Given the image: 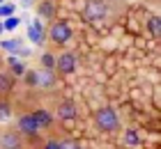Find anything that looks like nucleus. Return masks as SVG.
Returning <instances> with one entry per match:
<instances>
[{"label":"nucleus","mask_w":161,"mask_h":149,"mask_svg":"<svg viewBox=\"0 0 161 149\" xmlns=\"http://www.w3.org/2000/svg\"><path fill=\"white\" fill-rule=\"evenodd\" d=\"M127 12V0H85L80 16L94 25H113Z\"/></svg>","instance_id":"nucleus-1"},{"label":"nucleus","mask_w":161,"mask_h":149,"mask_svg":"<svg viewBox=\"0 0 161 149\" xmlns=\"http://www.w3.org/2000/svg\"><path fill=\"white\" fill-rule=\"evenodd\" d=\"M25 78V85L37 89L42 94H51L53 89L58 87V73L55 69H44V67H37V69H30L23 73Z\"/></svg>","instance_id":"nucleus-2"},{"label":"nucleus","mask_w":161,"mask_h":149,"mask_svg":"<svg viewBox=\"0 0 161 149\" xmlns=\"http://www.w3.org/2000/svg\"><path fill=\"white\" fill-rule=\"evenodd\" d=\"M92 122L101 133H118L122 129V119L113 106H101L99 110H94Z\"/></svg>","instance_id":"nucleus-3"},{"label":"nucleus","mask_w":161,"mask_h":149,"mask_svg":"<svg viewBox=\"0 0 161 149\" xmlns=\"http://www.w3.org/2000/svg\"><path fill=\"white\" fill-rule=\"evenodd\" d=\"M19 133L21 138H35L37 140L39 136H42V126H39V122H37V117L32 115V110H23V113H19V117H16V129H14Z\"/></svg>","instance_id":"nucleus-4"},{"label":"nucleus","mask_w":161,"mask_h":149,"mask_svg":"<svg viewBox=\"0 0 161 149\" xmlns=\"http://www.w3.org/2000/svg\"><path fill=\"white\" fill-rule=\"evenodd\" d=\"M58 99L53 101V108H51V113H53L55 119H60V122H74L76 115H78V108L74 99H69V96H62V94H55Z\"/></svg>","instance_id":"nucleus-5"},{"label":"nucleus","mask_w":161,"mask_h":149,"mask_svg":"<svg viewBox=\"0 0 161 149\" xmlns=\"http://www.w3.org/2000/svg\"><path fill=\"white\" fill-rule=\"evenodd\" d=\"M71 37H74V32H71V28L67 21H53L48 28V39L55 44V46H64L67 41H71Z\"/></svg>","instance_id":"nucleus-6"},{"label":"nucleus","mask_w":161,"mask_h":149,"mask_svg":"<svg viewBox=\"0 0 161 149\" xmlns=\"http://www.w3.org/2000/svg\"><path fill=\"white\" fill-rule=\"evenodd\" d=\"M78 67V55L74 51H62L60 55H55V73L60 76H71Z\"/></svg>","instance_id":"nucleus-7"},{"label":"nucleus","mask_w":161,"mask_h":149,"mask_svg":"<svg viewBox=\"0 0 161 149\" xmlns=\"http://www.w3.org/2000/svg\"><path fill=\"white\" fill-rule=\"evenodd\" d=\"M28 142L21 138L14 129H3L0 131V149H25Z\"/></svg>","instance_id":"nucleus-8"},{"label":"nucleus","mask_w":161,"mask_h":149,"mask_svg":"<svg viewBox=\"0 0 161 149\" xmlns=\"http://www.w3.org/2000/svg\"><path fill=\"white\" fill-rule=\"evenodd\" d=\"M30 110H32V115L37 117V122H39V126H42V131H53V129H55V122H58V119L53 117L51 108H46V106H42V103H37V106H32Z\"/></svg>","instance_id":"nucleus-9"},{"label":"nucleus","mask_w":161,"mask_h":149,"mask_svg":"<svg viewBox=\"0 0 161 149\" xmlns=\"http://www.w3.org/2000/svg\"><path fill=\"white\" fill-rule=\"evenodd\" d=\"M14 85H16V78L7 69H3L0 71V99H7V96L14 92Z\"/></svg>","instance_id":"nucleus-10"},{"label":"nucleus","mask_w":161,"mask_h":149,"mask_svg":"<svg viewBox=\"0 0 161 149\" xmlns=\"http://www.w3.org/2000/svg\"><path fill=\"white\" fill-rule=\"evenodd\" d=\"M7 71H9L14 78H21L28 69H25V64H23V60H19L16 55H9V57H7Z\"/></svg>","instance_id":"nucleus-11"},{"label":"nucleus","mask_w":161,"mask_h":149,"mask_svg":"<svg viewBox=\"0 0 161 149\" xmlns=\"http://www.w3.org/2000/svg\"><path fill=\"white\" fill-rule=\"evenodd\" d=\"M28 37H30V41H35L37 46L44 44V30H42V23L39 21H32L30 25H28Z\"/></svg>","instance_id":"nucleus-12"},{"label":"nucleus","mask_w":161,"mask_h":149,"mask_svg":"<svg viewBox=\"0 0 161 149\" xmlns=\"http://www.w3.org/2000/svg\"><path fill=\"white\" fill-rule=\"evenodd\" d=\"M12 115H14V106H12V101H9V99H0V124L9 122Z\"/></svg>","instance_id":"nucleus-13"},{"label":"nucleus","mask_w":161,"mask_h":149,"mask_svg":"<svg viewBox=\"0 0 161 149\" xmlns=\"http://www.w3.org/2000/svg\"><path fill=\"white\" fill-rule=\"evenodd\" d=\"M60 136H62V131H58V133H53V136L44 138L42 145H39V149H62V145H60Z\"/></svg>","instance_id":"nucleus-14"},{"label":"nucleus","mask_w":161,"mask_h":149,"mask_svg":"<svg viewBox=\"0 0 161 149\" xmlns=\"http://www.w3.org/2000/svg\"><path fill=\"white\" fill-rule=\"evenodd\" d=\"M3 48H5V51H12V53L28 55V48H23V44H21L19 39H7V41H3Z\"/></svg>","instance_id":"nucleus-15"},{"label":"nucleus","mask_w":161,"mask_h":149,"mask_svg":"<svg viewBox=\"0 0 161 149\" xmlns=\"http://www.w3.org/2000/svg\"><path fill=\"white\" fill-rule=\"evenodd\" d=\"M37 12H39V16H44V19H51L53 21V14H55V5L51 3V0H44V3L37 7Z\"/></svg>","instance_id":"nucleus-16"},{"label":"nucleus","mask_w":161,"mask_h":149,"mask_svg":"<svg viewBox=\"0 0 161 149\" xmlns=\"http://www.w3.org/2000/svg\"><path fill=\"white\" fill-rule=\"evenodd\" d=\"M147 30L152 32V37H154V39H159V35H161V21H159V16H150Z\"/></svg>","instance_id":"nucleus-17"},{"label":"nucleus","mask_w":161,"mask_h":149,"mask_svg":"<svg viewBox=\"0 0 161 149\" xmlns=\"http://www.w3.org/2000/svg\"><path fill=\"white\" fill-rule=\"evenodd\" d=\"M60 145H62V149H83V147L76 142V140H71L69 136H64V133L60 136Z\"/></svg>","instance_id":"nucleus-18"},{"label":"nucleus","mask_w":161,"mask_h":149,"mask_svg":"<svg viewBox=\"0 0 161 149\" xmlns=\"http://www.w3.org/2000/svg\"><path fill=\"white\" fill-rule=\"evenodd\" d=\"M42 67L44 69H55V55L53 53H44L42 55Z\"/></svg>","instance_id":"nucleus-19"},{"label":"nucleus","mask_w":161,"mask_h":149,"mask_svg":"<svg viewBox=\"0 0 161 149\" xmlns=\"http://www.w3.org/2000/svg\"><path fill=\"white\" fill-rule=\"evenodd\" d=\"M138 142H141V138H138L136 131H127V133H124V145L134 147V145H138Z\"/></svg>","instance_id":"nucleus-20"},{"label":"nucleus","mask_w":161,"mask_h":149,"mask_svg":"<svg viewBox=\"0 0 161 149\" xmlns=\"http://www.w3.org/2000/svg\"><path fill=\"white\" fill-rule=\"evenodd\" d=\"M12 14H14V5H9V3L0 5V16H7V19H9Z\"/></svg>","instance_id":"nucleus-21"},{"label":"nucleus","mask_w":161,"mask_h":149,"mask_svg":"<svg viewBox=\"0 0 161 149\" xmlns=\"http://www.w3.org/2000/svg\"><path fill=\"white\" fill-rule=\"evenodd\" d=\"M16 25H19V19H16V16H9V19H7L5 23H3V28H5V30H14Z\"/></svg>","instance_id":"nucleus-22"},{"label":"nucleus","mask_w":161,"mask_h":149,"mask_svg":"<svg viewBox=\"0 0 161 149\" xmlns=\"http://www.w3.org/2000/svg\"><path fill=\"white\" fill-rule=\"evenodd\" d=\"M21 3H23V7H30V5H32V0H21Z\"/></svg>","instance_id":"nucleus-23"},{"label":"nucleus","mask_w":161,"mask_h":149,"mask_svg":"<svg viewBox=\"0 0 161 149\" xmlns=\"http://www.w3.org/2000/svg\"><path fill=\"white\" fill-rule=\"evenodd\" d=\"M25 149H35V147H25Z\"/></svg>","instance_id":"nucleus-24"},{"label":"nucleus","mask_w":161,"mask_h":149,"mask_svg":"<svg viewBox=\"0 0 161 149\" xmlns=\"http://www.w3.org/2000/svg\"><path fill=\"white\" fill-rule=\"evenodd\" d=\"M0 5H3V3H0Z\"/></svg>","instance_id":"nucleus-25"}]
</instances>
